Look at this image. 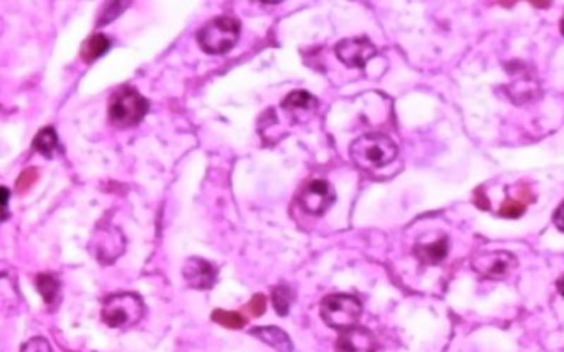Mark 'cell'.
Here are the masks:
<instances>
[{"mask_svg":"<svg viewBox=\"0 0 564 352\" xmlns=\"http://www.w3.org/2000/svg\"><path fill=\"white\" fill-rule=\"evenodd\" d=\"M349 156L361 169H379L397 157V146L384 134L371 133L353 141L349 146Z\"/></svg>","mask_w":564,"mask_h":352,"instance_id":"6da1fadb","label":"cell"},{"mask_svg":"<svg viewBox=\"0 0 564 352\" xmlns=\"http://www.w3.org/2000/svg\"><path fill=\"white\" fill-rule=\"evenodd\" d=\"M240 37V22L232 17H215L197 32V42L209 55H222L235 47Z\"/></svg>","mask_w":564,"mask_h":352,"instance_id":"7a4b0ae2","label":"cell"},{"mask_svg":"<svg viewBox=\"0 0 564 352\" xmlns=\"http://www.w3.org/2000/svg\"><path fill=\"white\" fill-rule=\"evenodd\" d=\"M149 109L148 99L131 86H124L109 101V121L118 128H133L143 121Z\"/></svg>","mask_w":564,"mask_h":352,"instance_id":"3957f363","label":"cell"},{"mask_svg":"<svg viewBox=\"0 0 564 352\" xmlns=\"http://www.w3.org/2000/svg\"><path fill=\"white\" fill-rule=\"evenodd\" d=\"M146 308L134 293H118L104 300L101 317L109 327H131L143 320Z\"/></svg>","mask_w":564,"mask_h":352,"instance_id":"277c9868","label":"cell"},{"mask_svg":"<svg viewBox=\"0 0 564 352\" xmlns=\"http://www.w3.org/2000/svg\"><path fill=\"white\" fill-rule=\"evenodd\" d=\"M321 317L332 329L346 331L358 324L363 305L351 295H331L321 301Z\"/></svg>","mask_w":564,"mask_h":352,"instance_id":"5b68a950","label":"cell"},{"mask_svg":"<svg viewBox=\"0 0 564 352\" xmlns=\"http://www.w3.org/2000/svg\"><path fill=\"white\" fill-rule=\"evenodd\" d=\"M518 267L517 257L506 250H493L476 255L472 260V268L481 278L505 279Z\"/></svg>","mask_w":564,"mask_h":352,"instance_id":"8992f818","label":"cell"},{"mask_svg":"<svg viewBox=\"0 0 564 352\" xmlns=\"http://www.w3.org/2000/svg\"><path fill=\"white\" fill-rule=\"evenodd\" d=\"M335 51L341 63L348 68H364L371 58L378 55V48L368 37L344 38L337 43Z\"/></svg>","mask_w":564,"mask_h":352,"instance_id":"52a82bcc","label":"cell"},{"mask_svg":"<svg viewBox=\"0 0 564 352\" xmlns=\"http://www.w3.org/2000/svg\"><path fill=\"white\" fill-rule=\"evenodd\" d=\"M336 194L325 179H313L305 186L300 194V202L308 214L323 215L335 204Z\"/></svg>","mask_w":564,"mask_h":352,"instance_id":"ba28073f","label":"cell"},{"mask_svg":"<svg viewBox=\"0 0 564 352\" xmlns=\"http://www.w3.org/2000/svg\"><path fill=\"white\" fill-rule=\"evenodd\" d=\"M93 250L96 258L101 263L114 262L124 250V238L121 231L114 226H106L103 231H96L93 240Z\"/></svg>","mask_w":564,"mask_h":352,"instance_id":"9c48e42d","label":"cell"},{"mask_svg":"<svg viewBox=\"0 0 564 352\" xmlns=\"http://www.w3.org/2000/svg\"><path fill=\"white\" fill-rule=\"evenodd\" d=\"M182 273L187 284L196 289H210L217 281V268L204 258L192 257L187 260Z\"/></svg>","mask_w":564,"mask_h":352,"instance_id":"30bf717a","label":"cell"},{"mask_svg":"<svg viewBox=\"0 0 564 352\" xmlns=\"http://www.w3.org/2000/svg\"><path fill=\"white\" fill-rule=\"evenodd\" d=\"M376 349L378 342L373 332L359 326L343 331L336 341V352H376Z\"/></svg>","mask_w":564,"mask_h":352,"instance_id":"8fae6325","label":"cell"},{"mask_svg":"<svg viewBox=\"0 0 564 352\" xmlns=\"http://www.w3.org/2000/svg\"><path fill=\"white\" fill-rule=\"evenodd\" d=\"M250 336L257 337L265 344L278 352H293V342L285 331L277 326H260L250 331Z\"/></svg>","mask_w":564,"mask_h":352,"instance_id":"7c38bea8","label":"cell"},{"mask_svg":"<svg viewBox=\"0 0 564 352\" xmlns=\"http://www.w3.org/2000/svg\"><path fill=\"white\" fill-rule=\"evenodd\" d=\"M414 253H416V257L421 260L422 263L437 265V263H440L442 260L447 257L448 242H447L445 237H440V238H437L436 242H432V243H427V245L419 243V245H416V250H414Z\"/></svg>","mask_w":564,"mask_h":352,"instance_id":"4fadbf2b","label":"cell"},{"mask_svg":"<svg viewBox=\"0 0 564 352\" xmlns=\"http://www.w3.org/2000/svg\"><path fill=\"white\" fill-rule=\"evenodd\" d=\"M508 93H510V98L513 99V103L522 104V103H527V101L538 98L539 86L536 81L529 78V76H523L520 81H515L513 85H510Z\"/></svg>","mask_w":564,"mask_h":352,"instance_id":"5bb4252c","label":"cell"},{"mask_svg":"<svg viewBox=\"0 0 564 352\" xmlns=\"http://www.w3.org/2000/svg\"><path fill=\"white\" fill-rule=\"evenodd\" d=\"M108 50H109V40L106 38V35H103V33H95V35H91L88 40L83 43V48H81V58H83L86 63H91V61L98 60L100 56H103Z\"/></svg>","mask_w":564,"mask_h":352,"instance_id":"9a60e30c","label":"cell"},{"mask_svg":"<svg viewBox=\"0 0 564 352\" xmlns=\"http://www.w3.org/2000/svg\"><path fill=\"white\" fill-rule=\"evenodd\" d=\"M316 106L318 99L306 91H293L282 103V108L287 111H313Z\"/></svg>","mask_w":564,"mask_h":352,"instance_id":"2e32d148","label":"cell"},{"mask_svg":"<svg viewBox=\"0 0 564 352\" xmlns=\"http://www.w3.org/2000/svg\"><path fill=\"white\" fill-rule=\"evenodd\" d=\"M35 283L38 293L43 296L47 305H53V303L56 301V298H59V291H60V283L56 277H53L50 273H42L37 277Z\"/></svg>","mask_w":564,"mask_h":352,"instance_id":"e0dca14e","label":"cell"},{"mask_svg":"<svg viewBox=\"0 0 564 352\" xmlns=\"http://www.w3.org/2000/svg\"><path fill=\"white\" fill-rule=\"evenodd\" d=\"M56 146H59V138H56L55 129L52 126L43 128L33 139V149L43 154L45 157H52Z\"/></svg>","mask_w":564,"mask_h":352,"instance_id":"ac0fdd59","label":"cell"},{"mask_svg":"<svg viewBox=\"0 0 564 352\" xmlns=\"http://www.w3.org/2000/svg\"><path fill=\"white\" fill-rule=\"evenodd\" d=\"M293 296L295 295H293V291L287 286V284H280V286L273 289V293H272L273 308L280 316H287V312H288V310H290V306L293 303Z\"/></svg>","mask_w":564,"mask_h":352,"instance_id":"d6986e66","label":"cell"},{"mask_svg":"<svg viewBox=\"0 0 564 352\" xmlns=\"http://www.w3.org/2000/svg\"><path fill=\"white\" fill-rule=\"evenodd\" d=\"M212 321L224 327H230V329H240V327H244L245 322H247L240 312L224 311V310H215L212 312Z\"/></svg>","mask_w":564,"mask_h":352,"instance_id":"ffe728a7","label":"cell"},{"mask_svg":"<svg viewBox=\"0 0 564 352\" xmlns=\"http://www.w3.org/2000/svg\"><path fill=\"white\" fill-rule=\"evenodd\" d=\"M524 210H527V205L522 204V202L518 200H506L503 205H501L500 209V215L501 217H506V219H518L520 215L524 214Z\"/></svg>","mask_w":564,"mask_h":352,"instance_id":"44dd1931","label":"cell"},{"mask_svg":"<svg viewBox=\"0 0 564 352\" xmlns=\"http://www.w3.org/2000/svg\"><path fill=\"white\" fill-rule=\"evenodd\" d=\"M20 352H52V346L48 344L45 337H32L22 346Z\"/></svg>","mask_w":564,"mask_h":352,"instance_id":"7402d4cb","label":"cell"},{"mask_svg":"<svg viewBox=\"0 0 564 352\" xmlns=\"http://www.w3.org/2000/svg\"><path fill=\"white\" fill-rule=\"evenodd\" d=\"M247 310L250 315L255 317L262 316L265 310H267V298H265V295H262V293H257V295L252 298V301L248 303Z\"/></svg>","mask_w":564,"mask_h":352,"instance_id":"603a6c76","label":"cell"},{"mask_svg":"<svg viewBox=\"0 0 564 352\" xmlns=\"http://www.w3.org/2000/svg\"><path fill=\"white\" fill-rule=\"evenodd\" d=\"M37 179H38L37 169H27V171L23 172L20 177H18V181H17V190H18V192H25V190H28V189H30V187L33 186V182H35Z\"/></svg>","mask_w":564,"mask_h":352,"instance_id":"cb8c5ba5","label":"cell"},{"mask_svg":"<svg viewBox=\"0 0 564 352\" xmlns=\"http://www.w3.org/2000/svg\"><path fill=\"white\" fill-rule=\"evenodd\" d=\"M553 221H554V225H556L558 230L564 231V200L561 202V204H559L556 212H554Z\"/></svg>","mask_w":564,"mask_h":352,"instance_id":"d4e9b609","label":"cell"},{"mask_svg":"<svg viewBox=\"0 0 564 352\" xmlns=\"http://www.w3.org/2000/svg\"><path fill=\"white\" fill-rule=\"evenodd\" d=\"M556 286H558V291H559V295L561 296H564V274L561 278L558 279V283H556Z\"/></svg>","mask_w":564,"mask_h":352,"instance_id":"484cf974","label":"cell"},{"mask_svg":"<svg viewBox=\"0 0 564 352\" xmlns=\"http://www.w3.org/2000/svg\"><path fill=\"white\" fill-rule=\"evenodd\" d=\"M561 33L564 35V16H563V18H561Z\"/></svg>","mask_w":564,"mask_h":352,"instance_id":"4316f807","label":"cell"}]
</instances>
